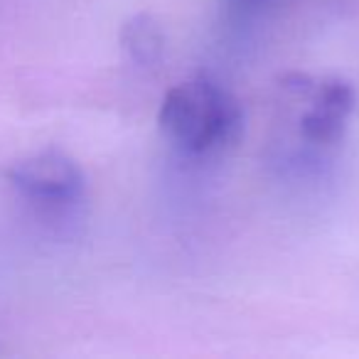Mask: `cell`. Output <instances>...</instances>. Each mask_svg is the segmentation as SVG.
<instances>
[{"label":"cell","instance_id":"obj_4","mask_svg":"<svg viewBox=\"0 0 359 359\" xmlns=\"http://www.w3.org/2000/svg\"><path fill=\"white\" fill-rule=\"evenodd\" d=\"M121 45L135 65L155 67L163 60L165 32L150 13H138V15L128 18L121 27Z\"/></svg>","mask_w":359,"mask_h":359},{"label":"cell","instance_id":"obj_5","mask_svg":"<svg viewBox=\"0 0 359 359\" xmlns=\"http://www.w3.org/2000/svg\"><path fill=\"white\" fill-rule=\"evenodd\" d=\"M231 3L239 8H256V6H261V3H266V0H231Z\"/></svg>","mask_w":359,"mask_h":359},{"label":"cell","instance_id":"obj_2","mask_svg":"<svg viewBox=\"0 0 359 359\" xmlns=\"http://www.w3.org/2000/svg\"><path fill=\"white\" fill-rule=\"evenodd\" d=\"M6 180L32 205L52 212L74 207L86 190L79 163L60 148H45L15 160L6 170Z\"/></svg>","mask_w":359,"mask_h":359},{"label":"cell","instance_id":"obj_3","mask_svg":"<svg viewBox=\"0 0 359 359\" xmlns=\"http://www.w3.org/2000/svg\"><path fill=\"white\" fill-rule=\"evenodd\" d=\"M305 96L310 99V106L300 116V135L315 145H334L342 138L354 109L352 84L339 76L310 81Z\"/></svg>","mask_w":359,"mask_h":359},{"label":"cell","instance_id":"obj_1","mask_svg":"<svg viewBox=\"0 0 359 359\" xmlns=\"http://www.w3.org/2000/svg\"><path fill=\"white\" fill-rule=\"evenodd\" d=\"M158 123L185 153H212L236 143L244 130V111L231 91L200 74L175 84L163 96Z\"/></svg>","mask_w":359,"mask_h":359}]
</instances>
